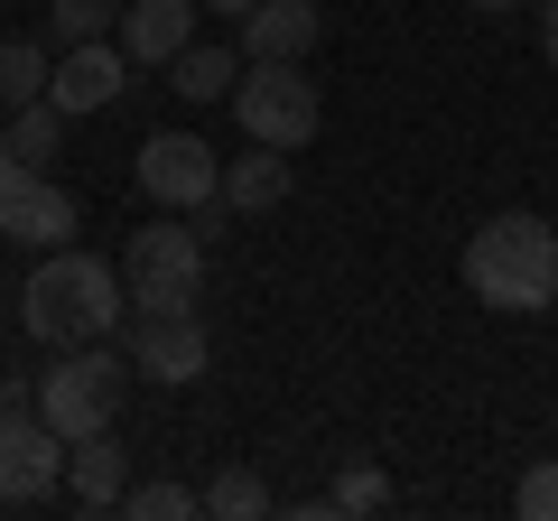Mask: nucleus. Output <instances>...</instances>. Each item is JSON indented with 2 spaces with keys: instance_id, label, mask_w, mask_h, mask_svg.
Wrapping results in <instances>:
<instances>
[{
  "instance_id": "1",
  "label": "nucleus",
  "mask_w": 558,
  "mask_h": 521,
  "mask_svg": "<svg viewBox=\"0 0 558 521\" xmlns=\"http://www.w3.org/2000/svg\"><path fill=\"white\" fill-rule=\"evenodd\" d=\"M121 317H131L121 260H94V252H75V242L38 252V270H28V289H20V326L47 354H65V344H112Z\"/></svg>"
},
{
  "instance_id": "2",
  "label": "nucleus",
  "mask_w": 558,
  "mask_h": 521,
  "mask_svg": "<svg viewBox=\"0 0 558 521\" xmlns=\"http://www.w3.org/2000/svg\"><path fill=\"white\" fill-rule=\"evenodd\" d=\"M465 289L484 307H502V317L558 307V223H539V215L475 223V242H465Z\"/></svg>"
},
{
  "instance_id": "3",
  "label": "nucleus",
  "mask_w": 558,
  "mask_h": 521,
  "mask_svg": "<svg viewBox=\"0 0 558 521\" xmlns=\"http://www.w3.org/2000/svg\"><path fill=\"white\" fill-rule=\"evenodd\" d=\"M121 289H131V307H196L205 299V233L196 215H168L140 223L131 242H121Z\"/></svg>"
},
{
  "instance_id": "4",
  "label": "nucleus",
  "mask_w": 558,
  "mask_h": 521,
  "mask_svg": "<svg viewBox=\"0 0 558 521\" xmlns=\"http://www.w3.org/2000/svg\"><path fill=\"white\" fill-rule=\"evenodd\" d=\"M121 373H131V363H121L112 344H65V354L38 373V420L57 428V438L112 428V410H121Z\"/></svg>"
},
{
  "instance_id": "5",
  "label": "nucleus",
  "mask_w": 558,
  "mask_h": 521,
  "mask_svg": "<svg viewBox=\"0 0 558 521\" xmlns=\"http://www.w3.org/2000/svg\"><path fill=\"white\" fill-rule=\"evenodd\" d=\"M233 112H242V141H270V149H307L317 141V75L307 65H252L233 84Z\"/></svg>"
},
{
  "instance_id": "6",
  "label": "nucleus",
  "mask_w": 558,
  "mask_h": 521,
  "mask_svg": "<svg viewBox=\"0 0 558 521\" xmlns=\"http://www.w3.org/2000/svg\"><path fill=\"white\" fill-rule=\"evenodd\" d=\"M131 178H140V196L168 205V215H205V205L223 196V159L196 141V131H149L140 159H131Z\"/></svg>"
},
{
  "instance_id": "7",
  "label": "nucleus",
  "mask_w": 558,
  "mask_h": 521,
  "mask_svg": "<svg viewBox=\"0 0 558 521\" xmlns=\"http://www.w3.org/2000/svg\"><path fill=\"white\" fill-rule=\"evenodd\" d=\"M205 317L196 307H131V373H149V381H196L205 373Z\"/></svg>"
},
{
  "instance_id": "8",
  "label": "nucleus",
  "mask_w": 558,
  "mask_h": 521,
  "mask_svg": "<svg viewBox=\"0 0 558 521\" xmlns=\"http://www.w3.org/2000/svg\"><path fill=\"white\" fill-rule=\"evenodd\" d=\"M65 484V438L38 410H0V502H47Z\"/></svg>"
},
{
  "instance_id": "9",
  "label": "nucleus",
  "mask_w": 558,
  "mask_h": 521,
  "mask_svg": "<svg viewBox=\"0 0 558 521\" xmlns=\"http://www.w3.org/2000/svg\"><path fill=\"white\" fill-rule=\"evenodd\" d=\"M317 38H326L317 0H252V10H242V57L252 65H307Z\"/></svg>"
},
{
  "instance_id": "10",
  "label": "nucleus",
  "mask_w": 558,
  "mask_h": 521,
  "mask_svg": "<svg viewBox=\"0 0 558 521\" xmlns=\"http://www.w3.org/2000/svg\"><path fill=\"white\" fill-rule=\"evenodd\" d=\"M0 233L20 242V252H57V242L75 233V196H65L57 178H38V168H20L10 196H0Z\"/></svg>"
},
{
  "instance_id": "11",
  "label": "nucleus",
  "mask_w": 558,
  "mask_h": 521,
  "mask_svg": "<svg viewBox=\"0 0 558 521\" xmlns=\"http://www.w3.org/2000/svg\"><path fill=\"white\" fill-rule=\"evenodd\" d=\"M186 47H196V0H131L121 10V57L140 75H168Z\"/></svg>"
},
{
  "instance_id": "12",
  "label": "nucleus",
  "mask_w": 558,
  "mask_h": 521,
  "mask_svg": "<svg viewBox=\"0 0 558 521\" xmlns=\"http://www.w3.org/2000/svg\"><path fill=\"white\" fill-rule=\"evenodd\" d=\"M140 65L121 57L112 38H84V47H65L57 57V84H47V94L65 102V112H102V102H121V84H131Z\"/></svg>"
},
{
  "instance_id": "13",
  "label": "nucleus",
  "mask_w": 558,
  "mask_h": 521,
  "mask_svg": "<svg viewBox=\"0 0 558 521\" xmlns=\"http://www.w3.org/2000/svg\"><path fill=\"white\" fill-rule=\"evenodd\" d=\"M65 494H75L84 512H112V502L131 494V457L112 447V428H84V438H65Z\"/></svg>"
},
{
  "instance_id": "14",
  "label": "nucleus",
  "mask_w": 558,
  "mask_h": 521,
  "mask_svg": "<svg viewBox=\"0 0 558 521\" xmlns=\"http://www.w3.org/2000/svg\"><path fill=\"white\" fill-rule=\"evenodd\" d=\"M299 196V168H289V149H270V141H252L233 168H223V205L233 215H270V205H289Z\"/></svg>"
},
{
  "instance_id": "15",
  "label": "nucleus",
  "mask_w": 558,
  "mask_h": 521,
  "mask_svg": "<svg viewBox=\"0 0 558 521\" xmlns=\"http://www.w3.org/2000/svg\"><path fill=\"white\" fill-rule=\"evenodd\" d=\"M233 75H242V57H233V47H205V38L168 65V84H178L186 102H233Z\"/></svg>"
},
{
  "instance_id": "16",
  "label": "nucleus",
  "mask_w": 558,
  "mask_h": 521,
  "mask_svg": "<svg viewBox=\"0 0 558 521\" xmlns=\"http://www.w3.org/2000/svg\"><path fill=\"white\" fill-rule=\"evenodd\" d=\"M205 512L215 521H270V484H260V465H215V484H205Z\"/></svg>"
},
{
  "instance_id": "17",
  "label": "nucleus",
  "mask_w": 558,
  "mask_h": 521,
  "mask_svg": "<svg viewBox=\"0 0 558 521\" xmlns=\"http://www.w3.org/2000/svg\"><path fill=\"white\" fill-rule=\"evenodd\" d=\"M65 121H75V112H65L57 94H38V102H20V112H10V149H20L28 168H47V159H57V141H65Z\"/></svg>"
},
{
  "instance_id": "18",
  "label": "nucleus",
  "mask_w": 558,
  "mask_h": 521,
  "mask_svg": "<svg viewBox=\"0 0 558 521\" xmlns=\"http://www.w3.org/2000/svg\"><path fill=\"white\" fill-rule=\"evenodd\" d=\"M47 84H57V65H47L38 38H0V102L20 112V102H38Z\"/></svg>"
},
{
  "instance_id": "19",
  "label": "nucleus",
  "mask_w": 558,
  "mask_h": 521,
  "mask_svg": "<svg viewBox=\"0 0 558 521\" xmlns=\"http://www.w3.org/2000/svg\"><path fill=\"white\" fill-rule=\"evenodd\" d=\"M121 10H131V0H47V28H57L65 47H84V38H112Z\"/></svg>"
},
{
  "instance_id": "20",
  "label": "nucleus",
  "mask_w": 558,
  "mask_h": 521,
  "mask_svg": "<svg viewBox=\"0 0 558 521\" xmlns=\"http://www.w3.org/2000/svg\"><path fill=\"white\" fill-rule=\"evenodd\" d=\"M121 512H131V521H196L205 494H186V484H131V494H121Z\"/></svg>"
},
{
  "instance_id": "21",
  "label": "nucleus",
  "mask_w": 558,
  "mask_h": 521,
  "mask_svg": "<svg viewBox=\"0 0 558 521\" xmlns=\"http://www.w3.org/2000/svg\"><path fill=\"white\" fill-rule=\"evenodd\" d=\"M326 502H336V521H354V512H381V502H391V475H381V465H344Z\"/></svg>"
},
{
  "instance_id": "22",
  "label": "nucleus",
  "mask_w": 558,
  "mask_h": 521,
  "mask_svg": "<svg viewBox=\"0 0 558 521\" xmlns=\"http://www.w3.org/2000/svg\"><path fill=\"white\" fill-rule=\"evenodd\" d=\"M512 502H521V521H558V465H531L512 484Z\"/></svg>"
},
{
  "instance_id": "23",
  "label": "nucleus",
  "mask_w": 558,
  "mask_h": 521,
  "mask_svg": "<svg viewBox=\"0 0 558 521\" xmlns=\"http://www.w3.org/2000/svg\"><path fill=\"white\" fill-rule=\"evenodd\" d=\"M539 57L558 65V0H549V10H539Z\"/></svg>"
},
{
  "instance_id": "24",
  "label": "nucleus",
  "mask_w": 558,
  "mask_h": 521,
  "mask_svg": "<svg viewBox=\"0 0 558 521\" xmlns=\"http://www.w3.org/2000/svg\"><path fill=\"white\" fill-rule=\"evenodd\" d=\"M20 168H28V159H20L10 141H0V196H10V178H20Z\"/></svg>"
},
{
  "instance_id": "25",
  "label": "nucleus",
  "mask_w": 558,
  "mask_h": 521,
  "mask_svg": "<svg viewBox=\"0 0 558 521\" xmlns=\"http://www.w3.org/2000/svg\"><path fill=\"white\" fill-rule=\"evenodd\" d=\"M465 10H484V20H502V10H521V0H465Z\"/></svg>"
},
{
  "instance_id": "26",
  "label": "nucleus",
  "mask_w": 558,
  "mask_h": 521,
  "mask_svg": "<svg viewBox=\"0 0 558 521\" xmlns=\"http://www.w3.org/2000/svg\"><path fill=\"white\" fill-rule=\"evenodd\" d=\"M205 10H223V20H242V10H252V0H205Z\"/></svg>"
}]
</instances>
